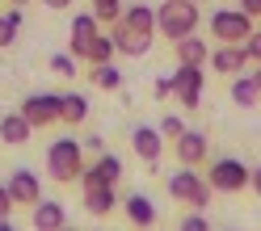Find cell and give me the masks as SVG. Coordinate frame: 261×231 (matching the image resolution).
<instances>
[{"instance_id": "cell-38", "label": "cell", "mask_w": 261, "mask_h": 231, "mask_svg": "<svg viewBox=\"0 0 261 231\" xmlns=\"http://www.w3.org/2000/svg\"><path fill=\"white\" fill-rule=\"evenodd\" d=\"M9 5H30V0H9Z\"/></svg>"}, {"instance_id": "cell-35", "label": "cell", "mask_w": 261, "mask_h": 231, "mask_svg": "<svg viewBox=\"0 0 261 231\" xmlns=\"http://www.w3.org/2000/svg\"><path fill=\"white\" fill-rule=\"evenodd\" d=\"M249 189L261 197V168H253V172H249Z\"/></svg>"}, {"instance_id": "cell-18", "label": "cell", "mask_w": 261, "mask_h": 231, "mask_svg": "<svg viewBox=\"0 0 261 231\" xmlns=\"http://www.w3.org/2000/svg\"><path fill=\"white\" fill-rule=\"evenodd\" d=\"M114 206H118V197H114V185H85V210H89V214L106 219Z\"/></svg>"}, {"instance_id": "cell-26", "label": "cell", "mask_w": 261, "mask_h": 231, "mask_svg": "<svg viewBox=\"0 0 261 231\" xmlns=\"http://www.w3.org/2000/svg\"><path fill=\"white\" fill-rule=\"evenodd\" d=\"M93 13H97V21L101 25H114L122 17V0H93Z\"/></svg>"}, {"instance_id": "cell-24", "label": "cell", "mask_w": 261, "mask_h": 231, "mask_svg": "<svg viewBox=\"0 0 261 231\" xmlns=\"http://www.w3.org/2000/svg\"><path fill=\"white\" fill-rule=\"evenodd\" d=\"M89 80H93V89H101V93H118L122 89V72L114 68V59L110 63H89Z\"/></svg>"}, {"instance_id": "cell-3", "label": "cell", "mask_w": 261, "mask_h": 231, "mask_svg": "<svg viewBox=\"0 0 261 231\" xmlns=\"http://www.w3.org/2000/svg\"><path fill=\"white\" fill-rule=\"evenodd\" d=\"M211 193H215L211 181H202L190 164H181V172L169 177V197H177L181 206H211Z\"/></svg>"}, {"instance_id": "cell-20", "label": "cell", "mask_w": 261, "mask_h": 231, "mask_svg": "<svg viewBox=\"0 0 261 231\" xmlns=\"http://www.w3.org/2000/svg\"><path fill=\"white\" fill-rule=\"evenodd\" d=\"M118 21L126 30H135V34H156V9H148V5H126Z\"/></svg>"}, {"instance_id": "cell-5", "label": "cell", "mask_w": 261, "mask_h": 231, "mask_svg": "<svg viewBox=\"0 0 261 231\" xmlns=\"http://www.w3.org/2000/svg\"><path fill=\"white\" fill-rule=\"evenodd\" d=\"M249 172H253V168H249L244 160L223 156V160L211 164L206 181H211V189H219V193H240V189H249Z\"/></svg>"}, {"instance_id": "cell-39", "label": "cell", "mask_w": 261, "mask_h": 231, "mask_svg": "<svg viewBox=\"0 0 261 231\" xmlns=\"http://www.w3.org/2000/svg\"><path fill=\"white\" fill-rule=\"evenodd\" d=\"M257 21H261V17H257Z\"/></svg>"}, {"instance_id": "cell-34", "label": "cell", "mask_w": 261, "mask_h": 231, "mask_svg": "<svg viewBox=\"0 0 261 231\" xmlns=\"http://www.w3.org/2000/svg\"><path fill=\"white\" fill-rule=\"evenodd\" d=\"M240 9L249 13V17H261V0H240Z\"/></svg>"}, {"instance_id": "cell-17", "label": "cell", "mask_w": 261, "mask_h": 231, "mask_svg": "<svg viewBox=\"0 0 261 231\" xmlns=\"http://www.w3.org/2000/svg\"><path fill=\"white\" fill-rule=\"evenodd\" d=\"M89 118V97L85 93H59V122L80 126Z\"/></svg>"}, {"instance_id": "cell-14", "label": "cell", "mask_w": 261, "mask_h": 231, "mask_svg": "<svg viewBox=\"0 0 261 231\" xmlns=\"http://www.w3.org/2000/svg\"><path fill=\"white\" fill-rule=\"evenodd\" d=\"M30 135H34V126L25 122V113H21V109H17V113H0V139H5L9 147L30 143Z\"/></svg>"}, {"instance_id": "cell-9", "label": "cell", "mask_w": 261, "mask_h": 231, "mask_svg": "<svg viewBox=\"0 0 261 231\" xmlns=\"http://www.w3.org/2000/svg\"><path fill=\"white\" fill-rule=\"evenodd\" d=\"M206 63L223 76H236V72L249 68V51H244V42H219V51H211Z\"/></svg>"}, {"instance_id": "cell-13", "label": "cell", "mask_w": 261, "mask_h": 231, "mask_svg": "<svg viewBox=\"0 0 261 231\" xmlns=\"http://www.w3.org/2000/svg\"><path fill=\"white\" fill-rule=\"evenodd\" d=\"M177 160L190 164V168H198L206 160V135L202 130H181V135H177Z\"/></svg>"}, {"instance_id": "cell-33", "label": "cell", "mask_w": 261, "mask_h": 231, "mask_svg": "<svg viewBox=\"0 0 261 231\" xmlns=\"http://www.w3.org/2000/svg\"><path fill=\"white\" fill-rule=\"evenodd\" d=\"M85 147H89L93 156H101V152H106V143H101V135H89V139H85Z\"/></svg>"}, {"instance_id": "cell-2", "label": "cell", "mask_w": 261, "mask_h": 231, "mask_svg": "<svg viewBox=\"0 0 261 231\" xmlns=\"http://www.w3.org/2000/svg\"><path fill=\"white\" fill-rule=\"evenodd\" d=\"M198 21H202V13H198L194 0H165V5L156 9V34H165L173 42L186 38V34H194Z\"/></svg>"}, {"instance_id": "cell-12", "label": "cell", "mask_w": 261, "mask_h": 231, "mask_svg": "<svg viewBox=\"0 0 261 231\" xmlns=\"http://www.w3.org/2000/svg\"><path fill=\"white\" fill-rule=\"evenodd\" d=\"M130 147H135V156L143 164L156 168V160H160V126H135L130 130Z\"/></svg>"}, {"instance_id": "cell-30", "label": "cell", "mask_w": 261, "mask_h": 231, "mask_svg": "<svg viewBox=\"0 0 261 231\" xmlns=\"http://www.w3.org/2000/svg\"><path fill=\"white\" fill-rule=\"evenodd\" d=\"M181 227H186V231H206L211 223H206V214H198V210H194V214H186V219H181Z\"/></svg>"}, {"instance_id": "cell-4", "label": "cell", "mask_w": 261, "mask_h": 231, "mask_svg": "<svg viewBox=\"0 0 261 231\" xmlns=\"http://www.w3.org/2000/svg\"><path fill=\"white\" fill-rule=\"evenodd\" d=\"M257 30V17H249L244 9H215L211 13V38L219 42H244Z\"/></svg>"}, {"instance_id": "cell-21", "label": "cell", "mask_w": 261, "mask_h": 231, "mask_svg": "<svg viewBox=\"0 0 261 231\" xmlns=\"http://www.w3.org/2000/svg\"><path fill=\"white\" fill-rule=\"evenodd\" d=\"M93 34H101V21H97V13H76L72 17V38H68V51L76 55L80 46H85Z\"/></svg>"}, {"instance_id": "cell-16", "label": "cell", "mask_w": 261, "mask_h": 231, "mask_svg": "<svg viewBox=\"0 0 261 231\" xmlns=\"http://www.w3.org/2000/svg\"><path fill=\"white\" fill-rule=\"evenodd\" d=\"M173 55H177V63H194V68H202V63L211 59V46H206L202 38L186 34V38H177V42H173Z\"/></svg>"}, {"instance_id": "cell-25", "label": "cell", "mask_w": 261, "mask_h": 231, "mask_svg": "<svg viewBox=\"0 0 261 231\" xmlns=\"http://www.w3.org/2000/svg\"><path fill=\"white\" fill-rule=\"evenodd\" d=\"M17 34H21V9L0 13V51H9V46L17 42Z\"/></svg>"}, {"instance_id": "cell-37", "label": "cell", "mask_w": 261, "mask_h": 231, "mask_svg": "<svg viewBox=\"0 0 261 231\" xmlns=\"http://www.w3.org/2000/svg\"><path fill=\"white\" fill-rule=\"evenodd\" d=\"M253 80H257V89H261V63H257V72H253Z\"/></svg>"}, {"instance_id": "cell-11", "label": "cell", "mask_w": 261, "mask_h": 231, "mask_svg": "<svg viewBox=\"0 0 261 231\" xmlns=\"http://www.w3.org/2000/svg\"><path fill=\"white\" fill-rule=\"evenodd\" d=\"M9 193H13V202H17V206H30V210H34V202L42 197V181L30 172V168H17V172L9 177Z\"/></svg>"}, {"instance_id": "cell-7", "label": "cell", "mask_w": 261, "mask_h": 231, "mask_svg": "<svg viewBox=\"0 0 261 231\" xmlns=\"http://www.w3.org/2000/svg\"><path fill=\"white\" fill-rule=\"evenodd\" d=\"M21 113L34 130H46L59 122V93H30L21 101Z\"/></svg>"}, {"instance_id": "cell-15", "label": "cell", "mask_w": 261, "mask_h": 231, "mask_svg": "<svg viewBox=\"0 0 261 231\" xmlns=\"http://www.w3.org/2000/svg\"><path fill=\"white\" fill-rule=\"evenodd\" d=\"M63 223H68L63 202H46V197H38V202H34V227H38V231H59Z\"/></svg>"}, {"instance_id": "cell-29", "label": "cell", "mask_w": 261, "mask_h": 231, "mask_svg": "<svg viewBox=\"0 0 261 231\" xmlns=\"http://www.w3.org/2000/svg\"><path fill=\"white\" fill-rule=\"evenodd\" d=\"M244 51H249V63H261V30H253L244 38Z\"/></svg>"}, {"instance_id": "cell-31", "label": "cell", "mask_w": 261, "mask_h": 231, "mask_svg": "<svg viewBox=\"0 0 261 231\" xmlns=\"http://www.w3.org/2000/svg\"><path fill=\"white\" fill-rule=\"evenodd\" d=\"M13 193H9V185H0V219H5V214H13Z\"/></svg>"}, {"instance_id": "cell-10", "label": "cell", "mask_w": 261, "mask_h": 231, "mask_svg": "<svg viewBox=\"0 0 261 231\" xmlns=\"http://www.w3.org/2000/svg\"><path fill=\"white\" fill-rule=\"evenodd\" d=\"M110 38H114V51H118V55H130V59H139V55L152 51V34H135V30H126L122 21L110 25Z\"/></svg>"}, {"instance_id": "cell-8", "label": "cell", "mask_w": 261, "mask_h": 231, "mask_svg": "<svg viewBox=\"0 0 261 231\" xmlns=\"http://www.w3.org/2000/svg\"><path fill=\"white\" fill-rule=\"evenodd\" d=\"M118 177H122V160L110 156V152H101L93 164H85L80 185H118Z\"/></svg>"}, {"instance_id": "cell-28", "label": "cell", "mask_w": 261, "mask_h": 231, "mask_svg": "<svg viewBox=\"0 0 261 231\" xmlns=\"http://www.w3.org/2000/svg\"><path fill=\"white\" fill-rule=\"evenodd\" d=\"M181 130H186L181 118H173V113H165V118H160V135H165V139H177Z\"/></svg>"}, {"instance_id": "cell-1", "label": "cell", "mask_w": 261, "mask_h": 231, "mask_svg": "<svg viewBox=\"0 0 261 231\" xmlns=\"http://www.w3.org/2000/svg\"><path fill=\"white\" fill-rule=\"evenodd\" d=\"M46 172H51V181H59V185L80 181V172H85V143L80 139H55L46 147Z\"/></svg>"}, {"instance_id": "cell-27", "label": "cell", "mask_w": 261, "mask_h": 231, "mask_svg": "<svg viewBox=\"0 0 261 231\" xmlns=\"http://www.w3.org/2000/svg\"><path fill=\"white\" fill-rule=\"evenodd\" d=\"M76 68H80V59H76L72 51H68V55H51V72H55V76H68V80H72Z\"/></svg>"}, {"instance_id": "cell-23", "label": "cell", "mask_w": 261, "mask_h": 231, "mask_svg": "<svg viewBox=\"0 0 261 231\" xmlns=\"http://www.w3.org/2000/svg\"><path fill=\"white\" fill-rule=\"evenodd\" d=\"M122 206H126V219L135 223V227H152V223H156V206H152L148 193H130Z\"/></svg>"}, {"instance_id": "cell-22", "label": "cell", "mask_w": 261, "mask_h": 231, "mask_svg": "<svg viewBox=\"0 0 261 231\" xmlns=\"http://www.w3.org/2000/svg\"><path fill=\"white\" fill-rule=\"evenodd\" d=\"M232 105L236 109H257L261 105V89H257L253 76H236L232 80Z\"/></svg>"}, {"instance_id": "cell-6", "label": "cell", "mask_w": 261, "mask_h": 231, "mask_svg": "<svg viewBox=\"0 0 261 231\" xmlns=\"http://www.w3.org/2000/svg\"><path fill=\"white\" fill-rule=\"evenodd\" d=\"M169 80H173V97L186 109H198L202 105V68H194V63H177V72Z\"/></svg>"}, {"instance_id": "cell-32", "label": "cell", "mask_w": 261, "mask_h": 231, "mask_svg": "<svg viewBox=\"0 0 261 231\" xmlns=\"http://www.w3.org/2000/svg\"><path fill=\"white\" fill-rule=\"evenodd\" d=\"M152 93L160 97V101H165V97H173V80H169V76H160L156 84H152Z\"/></svg>"}, {"instance_id": "cell-36", "label": "cell", "mask_w": 261, "mask_h": 231, "mask_svg": "<svg viewBox=\"0 0 261 231\" xmlns=\"http://www.w3.org/2000/svg\"><path fill=\"white\" fill-rule=\"evenodd\" d=\"M42 5H46V9H68L72 0H42Z\"/></svg>"}, {"instance_id": "cell-19", "label": "cell", "mask_w": 261, "mask_h": 231, "mask_svg": "<svg viewBox=\"0 0 261 231\" xmlns=\"http://www.w3.org/2000/svg\"><path fill=\"white\" fill-rule=\"evenodd\" d=\"M114 55H118V51H114V38H110V34H93V38L76 51L80 63H110Z\"/></svg>"}]
</instances>
